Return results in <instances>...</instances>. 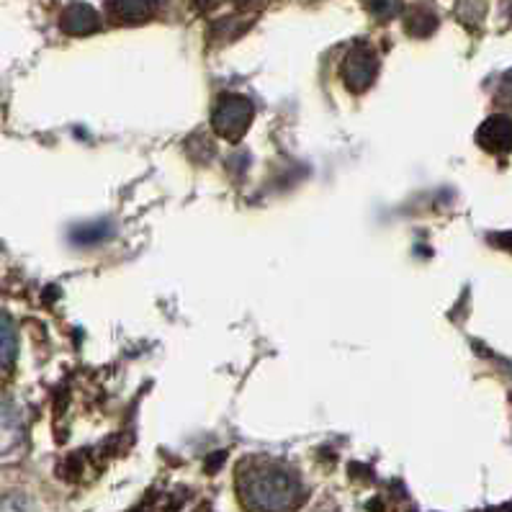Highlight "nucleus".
Wrapping results in <instances>:
<instances>
[{
    "label": "nucleus",
    "mask_w": 512,
    "mask_h": 512,
    "mask_svg": "<svg viewBox=\"0 0 512 512\" xmlns=\"http://www.w3.org/2000/svg\"><path fill=\"white\" fill-rule=\"evenodd\" d=\"M435 24H438V19H435L430 11H425V8L415 11L410 19H407V26H410V31L417 34V37H428L430 31L435 29Z\"/></svg>",
    "instance_id": "obj_8"
},
{
    "label": "nucleus",
    "mask_w": 512,
    "mask_h": 512,
    "mask_svg": "<svg viewBox=\"0 0 512 512\" xmlns=\"http://www.w3.org/2000/svg\"><path fill=\"white\" fill-rule=\"evenodd\" d=\"M345 75H348L350 88H366L376 75V60L368 49H356L345 62Z\"/></svg>",
    "instance_id": "obj_4"
},
{
    "label": "nucleus",
    "mask_w": 512,
    "mask_h": 512,
    "mask_svg": "<svg viewBox=\"0 0 512 512\" xmlns=\"http://www.w3.org/2000/svg\"><path fill=\"white\" fill-rule=\"evenodd\" d=\"M60 26L62 31L73 34V37H83V34H91V31L98 29V16L91 6L75 3V6H70L62 13Z\"/></svg>",
    "instance_id": "obj_5"
},
{
    "label": "nucleus",
    "mask_w": 512,
    "mask_h": 512,
    "mask_svg": "<svg viewBox=\"0 0 512 512\" xmlns=\"http://www.w3.org/2000/svg\"><path fill=\"white\" fill-rule=\"evenodd\" d=\"M250 119H253L250 103L242 101V98H227V101H222V106L217 109L214 124H217L219 132L227 139H237L247 129Z\"/></svg>",
    "instance_id": "obj_2"
},
{
    "label": "nucleus",
    "mask_w": 512,
    "mask_h": 512,
    "mask_svg": "<svg viewBox=\"0 0 512 512\" xmlns=\"http://www.w3.org/2000/svg\"><path fill=\"white\" fill-rule=\"evenodd\" d=\"M16 358V330L6 312H0V368H8Z\"/></svg>",
    "instance_id": "obj_7"
},
{
    "label": "nucleus",
    "mask_w": 512,
    "mask_h": 512,
    "mask_svg": "<svg viewBox=\"0 0 512 512\" xmlns=\"http://www.w3.org/2000/svg\"><path fill=\"white\" fill-rule=\"evenodd\" d=\"M196 3H199L201 8H209V6H214V3H217V0H196Z\"/></svg>",
    "instance_id": "obj_10"
},
{
    "label": "nucleus",
    "mask_w": 512,
    "mask_h": 512,
    "mask_svg": "<svg viewBox=\"0 0 512 512\" xmlns=\"http://www.w3.org/2000/svg\"><path fill=\"white\" fill-rule=\"evenodd\" d=\"M157 0H109V11L116 21L124 24H139L155 13Z\"/></svg>",
    "instance_id": "obj_6"
},
{
    "label": "nucleus",
    "mask_w": 512,
    "mask_h": 512,
    "mask_svg": "<svg viewBox=\"0 0 512 512\" xmlns=\"http://www.w3.org/2000/svg\"><path fill=\"white\" fill-rule=\"evenodd\" d=\"M240 497L253 512H291L302 502V484L278 464H250L240 471Z\"/></svg>",
    "instance_id": "obj_1"
},
{
    "label": "nucleus",
    "mask_w": 512,
    "mask_h": 512,
    "mask_svg": "<svg viewBox=\"0 0 512 512\" xmlns=\"http://www.w3.org/2000/svg\"><path fill=\"white\" fill-rule=\"evenodd\" d=\"M479 145L489 152L512 150V119L507 116H492L479 129Z\"/></svg>",
    "instance_id": "obj_3"
},
{
    "label": "nucleus",
    "mask_w": 512,
    "mask_h": 512,
    "mask_svg": "<svg viewBox=\"0 0 512 512\" xmlns=\"http://www.w3.org/2000/svg\"><path fill=\"white\" fill-rule=\"evenodd\" d=\"M371 11L379 19H392L394 13L402 11V0H371Z\"/></svg>",
    "instance_id": "obj_9"
}]
</instances>
